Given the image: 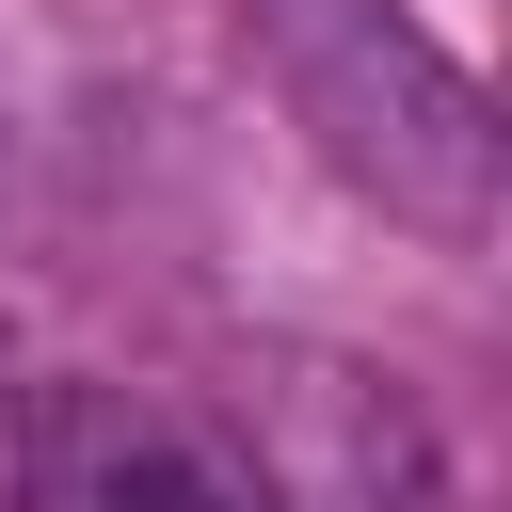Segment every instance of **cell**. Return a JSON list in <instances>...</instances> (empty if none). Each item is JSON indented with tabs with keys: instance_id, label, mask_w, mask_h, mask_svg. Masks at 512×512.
<instances>
[{
	"instance_id": "1",
	"label": "cell",
	"mask_w": 512,
	"mask_h": 512,
	"mask_svg": "<svg viewBox=\"0 0 512 512\" xmlns=\"http://www.w3.org/2000/svg\"><path fill=\"white\" fill-rule=\"evenodd\" d=\"M272 64H288V112L320 128V160L352 192H384L432 240L496 224V112H480V80L416 16H384V0H272Z\"/></svg>"
},
{
	"instance_id": "2",
	"label": "cell",
	"mask_w": 512,
	"mask_h": 512,
	"mask_svg": "<svg viewBox=\"0 0 512 512\" xmlns=\"http://www.w3.org/2000/svg\"><path fill=\"white\" fill-rule=\"evenodd\" d=\"M240 416H256V496H272V512H464L448 432L400 400V368L288 352Z\"/></svg>"
},
{
	"instance_id": "3",
	"label": "cell",
	"mask_w": 512,
	"mask_h": 512,
	"mask_svg": "<svg viewBox=\"0 0 512 512\" xmlns=\"http://www.w3.org/2000/svg\"><path fill=\"white\" fill-rule=\"evenodd\" d=\"M64 512H224V480H208L192 448H144V432H128V448H96V464L64 480Z\"/></svg>"
}]
</instances>
